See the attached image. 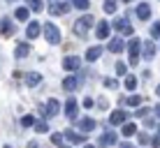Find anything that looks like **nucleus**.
Here are the masks:
<instances>
[{
    "instance_id": "nucleus-42",
    "label": "nucleus",
    "mask_w": 160,
    "mask_h": 148,
    "mask_svg": "<svg viewBox=\"0 0 160 148\" xmlns=\"http://www.w3.org/2000/svg\"><path fill=\"white\" fill-rule=\"evenodd\" d=\"M2 148H14V146H9V144H5V146H2Z\"/></svg>"
},
{
    "instance_id": "nucleus-40",
    "label": "nucleus",
    "mask_w": 160,
    "mask_h": 148,
    "mask_svg": "<svg viewBox=\"0 0 160 148\" xmlns=\"http://www.w3.org/2000/svg\"><path fill=\"white\" fill-rule=\"evenodd\" d=\"M121 148H135L132 144H128V141H125V144H121Z\"/></svg>"
},
{
    "instance_id": "nucleus-31",
    "label": "nucleus",
    "mask_w": 160,
    "mask_h": 148,
    "mask_svg": "<svg viewBox=\"0 0 160 148\" xmlns=\"http://www.w3.org/2000/svg\"><path fill=\"white\" fill-rule=\"evenodd\" d=\"M137 141H139L142 146H148V141H151V136L144 134V132H137Z\"/></svg>"
},
{
    "instance_id": "nucleus-26",
    "label": "nucleus",
    "mask_w": 160,
    "mask_h": 148,
    "mask_svg": "<svg viewBox=\"0 0 160 148\" xmlns=\"http://www.w3.org/2000/svg\"><path fill=\"white\" fill-rule=\"evenodd\" d=\"M123 86H125L128 90H135V88H137V76L125 74V76H123Z\"/></svg>"
},
{
    "instance_id": "nucleus-27",
    "label": "nucleus",
    "mask_w": 160,
    "mask_h": 148,
    "mask_svg": "<svg viewBox=\"0 0 160 148\" xmlns=\"http://www.w3.org/2000/svg\"><path fill=\"white\" fill-rule=\"evenodd\" d=\"M116 7H118V2H116V0H104V2H102L104 14H114V12H116Z\"/></svg>"
},
{
    "instance_id": "nucleus-24",
    "label": "nucleus",
    "mask_w": 160,
    "mask_h": 148,
    "mask_svg": "<svg viewBox=\"0 0 160 148\" xmlns=\"http://www.w3.org/2000/svg\"><path fill=\"white\" fill-rule=\"evenodd\" d=\"M121 132H123V136H137V125L135 123H125L123 127H121Z\"/></svg>"
},
{
    "instance_id": "nucleus-37",
    "label": "nucleus",
    "mask_w": 160,
    "mask_h": 148,
    "mask_svg": "<svg viewBox=\"0 0 160 148\" xmlns=\"http://www.w3.org/2000/svg\"><path fill=\"white\" fill-rule=\"evenodd\" d=\"M148 144H151L153 148H158V146H160V136H151V141H148Z\"/></svg>"
},
{
    "instance_id": "nucleus-41",
    "label": "nucleus",
    "mask_w": 160,
    "mask_h": 148,
    "mask_svg": "<svg viewBox=\"0 0 160 148\" xmlns=\"http://www.w3.org/2000/svg\"><path fill=\"white\" fill-rule=\"evenodd\" d=\"M153 111H156V116H160V104H158V107H156V109H153Z\"/></svg>"
},
{
    "instance_id": "nucleus-47",
    "label": "nucleus",
    "mask_w": 160,
    "mask_h": 148,
    "mask_svg": "<svg viewBox=\"0 0 160 148\" xmlns=\"http://www.w3.org/2000/svg\"><path fill=\"white\" fill-rule=\"evenodd\" d=\"M7 2H14V0H7Z\"/></svg>"
},
{
    "instance_id": "nucleus-18",
    "label": "nucleus",
    "mask_w": 160,
    "mask_h": 148,
    "mask_svg": "<svg viewBox=\"0 0 160 148\" xmlns=\"http://www.w3.org/2000/svg\"><path fill=\"white\" fill-rule=\"evenodd\" d=\"M79 65H81V60L77 58V56H65V58H63V67L68 69V72H74V69H79Z\"/></svg>"
},
{
    "instance_id": "nucleus-34",
    "label": "nucleus",
    "mask_w": 160,
    "mask_h": 148,
    "mask_svg": "<svg viewBox=\"0 0 160 148\" xmlns=\"http://www.w3.org/2000/svg\"><path fill=\"white\" fill-rule=\"evenodd\" d=\"M151 37H156V40L160 37V21H158V23H153V26H151Z\"/></svg>"
},
{
    "instance_id": "nucleus-6",
    "label": "nucleus",
    "mask_w": 160,
    "mask_h": 148,
    "mask_svg": "<svg viewBox=\"0 0 160 148\" xmlns=\"http://www.w3.org/2000/svg\"><path fill=\"white\" fill-rule=\"evenodd\" d=\"M139 53H142V40L139 37H132L128 42V56H130V63H137L139 60Z\"/></svg>"
},
{
    "instance_id": "nucleus-14",
    "label": "nucleus",
    "mask_w": 160,
    "mask_h": 148,
    "mask_svg": "<svg viewBox=\"0 0 160 148\" xmlns=\"http://www.w3.org/2000/svg\"><path fill=\"white\" fill-rule=\"evenodd\" d=\"M63 139H68V144L72 146V144H84V141H86V136L81 134V132H74V130H68V132L63 134Z\"/></svg>"
},
{
    "instance_id": "nucleus-1",
    "label": "nucleus",
    "mask_w": 160,
    "mask_h": 148,
    "mask_svg": "<svg viewBox=\"0 0 160 148\" xmlns=\"http://www.w3.org/2000/svg\"><path fill=\"white\" fill-rule=\"evenodd\" d=\"M93 26H95L93 16H91V14H84V16H79V19L74 21L72 30H74V35H77V37H86V35H88V30H91Z\"/></svg>"
},
{
    "instance_id": "nucleus-46",
    "label": "nucleus",
    "mask_w": 160,
    "mask_h": 148,
    "mask_svg": "<svg viewBox=\"0 0 160 148\" xmlns=\"http://www.w3.org/2000/svg\"><path fill=\"white\" fill-rule=\"evenodd\" d=\"M123 2H132V0H123Z\"/></svg>"
},
{
    "instance_id": "nucleus-22",
    "label": "nucleus",
    "mask_w": 160,
    "mask_h": 148,
    "mask_svg": "<svg viewBox=\"0 0 160 148\" xmlns=\"http://www.w3.org/2000/svg\"><path fill=\"white\" fill-rule=\"evenodd\" d=\"M100 56H102V46H91L86 51V60H88V63H95Z\"/></svg>"
},
{
    "instance_id": "nucleus-45",
    "label": "nucleus",
    "mask_w": 160,
    "mask_h": 148,
    "mask_svg": "<svg viewBox=\"0 0 160 148\" xmlns=\"http://www.w3.org/2000/svg\"><path fill=\"white\" fill-rule=\"evenodd\" d=\"M84 148H95V146H84Z\"/></svg>"
},
{
    "instance_id": "nucleus-5",
    "label": "nucleus",
    "mask_w": 160,
    "mask_h": 148,
    "mask_svg": "<svg viewBox=\"0 0 160 148\" xmlns=\"http://www.w3.org/2000/svg\"><path fill=\"white\" fill-rule=\"evenodd\" d=\"M65 116H68L70 123H77V120H79V104H77L74 97H70V100L65 102Z\"/></svg>"
},
{
    "instance_id": "nucleus-25",
    "label": "nucleus",
    "mask_w": 160,
    "mask_h": 148,
    "mask_svg": "<svg viewBox=\"0 0 160 148\" xmlns=\"http://www.w3.org/2000/svg\"><path fill=\"white\" fill-rule=\"evenodd\" d=\"M26 7H28L30 12H42L44 2H42V0H26Z\"/></svg>"
},
{
    "instance_id": "nucleus-33",
    "label": "nucleus",
    "mask_w": 160,
    "mask_h": 148,
    "mask_svg": "<svg viewBox=\"0 0 160 148\" xmlns=\"http://www.w3.org/2000/svg\"><path fill=\"white\" fill-rule=\"evenodd\" d=\"M51 141H53V144H56V146L60 148V146H63V134H60V132H56V134H51Z\"/></svg>"
},
{
    "instance_id": "nucleus-36",
    "label": "nucleus",
    "mask_w": 160,
    "mask_h": 148,
    "mask_svg": "<svg viewBox=\"0 0 160 148\" xmlns=\"http://www.w3.org/2000/svg\"><path fill=\"white\" fill-rule=\"evenodd\" d=\"M146 113H148V109H137V111H135V116H137V118H144Z\"/></svg>"
},
{
    "instance_id": "nucleus-3",
    "label": "nucleus",
    "mask_w": 160,
    "mask_h": 148,
    "mask_svg": "<svg viewBox=\"0 0 160 148\" xmlns=\"http://www.w3.org/2000/svg\"><path fill=\"white\" fill-rule=\"evenodd\" d=\"M84 79H86V74H84V72H79V74H70V76H65V79H63V88L68 90V93H74L77 88H79V84H84Z\"/></svg>"
},
{
    "instance_id": "nucleus-48",
    "label": "nucleus",
    "mask_w": 160,
    "mask_h": 148,
    "mask_svg": "<svg viewBox=\"0 0 160 148\" xmlns=\"http://www.w3.org/2000/svg\"><path fill=\"white\" fill-rule=\"evenodd\" d=\"M51 2H53V0H51Z\"/></svg>"
},
{
    "instance_id": "nucleus-12",
    "label": "nucleus",
    "mask_w": 160,
    "mask_h": 148,
    "mask_svg": "<svg viewBox=\"0 0 160 148\" xmlns=\"http://www.w3.org/2000/svg\"><path fill=\"white\" fill-rule=\"evenodd\" d=\"M128 123V111H123V109H118V111H114L112 116H109V125H121V127H123V125Z\"/></svg>"
},
{
    "instance_id": "nucleus-28",
    "label": "nucleus",
    "mask_w": 160,
    "mask_h": 148,
    "mask_svg": "<svg viewBox=\"0 0 160 148\" xmlns=\"http://www.w3.org/2000/svg\"><path fill=\"white\" fill-rule=\"evenodd\" d=\"M32 130H35L37 134H44V132H49V123H47V120H37Z\"/></svg>"
},
{
    "instance_id": "nucleus-38",
    "label": "nucleus",
    "mask_w": 160,
    "mask_h": 148,
    "mask_svg": "<svg viewBox=\"0 0 160 148\" xmlns=\"http://www.w3.org/2000/svg\"><path fill=\"white\" fill-rule=\"evenodd\" d=\"M84 107H86V109L93 107V100H91V97H86V100H84Z\"/></svg>"
},
{
    "instance_id": "nucleus-21",
    "label": "nucleus",
    "mask_w": 160,
    "mask_h": 148,
    "mask_svg": "<svg viewBox=\"0 0 160 148\" xmlns=\"http://www.w3.org/2000/svg\"><path fill=\"white\" fill-rule=\"evenodd\" d=\"M109 51H114V53H118V51H123V49H125V40H123V37H114V40L112 42H109Z\"/></svg>"
},
{
    "instance_id": "nucleus-19",
    "label": "nucleus",
    "mask_w": 160,
    "mask_h": 148,
    "mask_svg": "<svg viewBox=\"0 0 160 148\" xmlns=\"http://www.w3.org/2000/svg\"><path fill=\"white\" fill-rule=\"evenodd\" d=\"M137 19H142V21L151 19V5L148 2H139L137 5Z\"/></svg>"
},
{
    "instance_id": "nucleus-4",
    "label": "nucleus",
    "mask_w": 160,
    "mask_h": 148,
    "mask_svg": "<svg viewBox=\"0 0 160 148\" xmlns=\"http://www.w3.org/2000/svg\"><path fill=\"white\" fill-rule=\"evenodd\" d=\"M40 111H42L44 120H47V118H53V116H58V113H60V102H58V100H49L47 104H42V107H40Z\"/></svg>"
},
{
    "instance_id": "nucleus-35",
    "label": "nucleus",
    "mask_w": 160,
    "mask_h": 148,
    "mask_svg": "<svg viewBox=\"0 0 160 148\" xmlns=\"http://www.w3.org/2000/svg\"><path fill=\"white\" fill-rule=\"evenodd\" d=\"M104 86H107V88H116L118 81H116V79H104Z\"/></svg>"
},
{
    "instance_id": "nucleus-7",
    "label": "nucleus",
    "mask_w": 160,
    "mask_h": 148,
    "mask_svg": "<svg viewBox=\"0 0 160 148\" xmlns=\"http://www.w3.org/2000/svg\"><path fill=\"white\" fill-rule=\"evenodd\" d=\"M14 32H16L14 19H9V16H2V19H0V35H2V37H12Z\"/></svg>"
},
{
    "instance_id": "nucleus-43",
    "label": "nucleus",
    "mask_w": 160,
    "mask_h": 148,
    "mask_svg": "<svg viewBox=\"0 0 160 148\" xmlns=\"http://www.w3.org/2000/svg\"><path fill=\"white\" fill-rule=\"evenodd\" d=\"M156 93H158V97H160V86H158V88H156Z\"/></svg>"
},
{
    "instance_id": "nucleus-9",
    "label": "nucleus",
    "mask_w": 160,
    "mask_h": 148,
    "mask_svg": "<svg viewBox=\"0 0 160 148\" xmlns=\"http://www.w3.org/2000/svg\"><path fill=\"white\" fill-rule=\"evenodd\" d=\"M42 35V23L40 21H28V23H26V37H28V40H35V37H40Z\"/></svg>"
},
{
    "instance_id": "nucleus-44",
    "label": "nucleus",
    "mask_w": 160,
    "mask_h": 148,
    "mask_svg": "<svg viewBox=\"0 0 160 148\" xmlns=\"http://www.w3.org/2000/svg\"><path fill=\"white\" fill-rule=\"evenodd\" d=\"M60 148H72V146H65V144H63V146H60Z\"/></svg>"
},
{
    "instance_id": "nucleus-29",
    "label": "nucleus",
    "mask_w": 160,
    "mask_h": 148,
    "mask_svg": "<svg viewBox=\"0 0 160 148\" xmlns=\"http://www.w3.org/2000/svg\"><path fill=\"white\" fill-rule=\"evenodd\" d=\"M123 102L128 104V107H139V104H142V97H139V95H130L128 100H123Z\"/></svg>"
},
{
    "instance_id": "nucleus-15",
    "label": "nucleus",
    "mask_w": 160,
    "mask_h": 148,
    "mask_svg": "<svg viewBox=\"0 0 160 148\" xmlns=\"http://www.w3.org/2000/svg\"><path fill=\"white\" fill-rule=\"evenodd\" d=\"M142 56H144L146 60H153V58H156V44H153L151 40L142 42Z\"/></svg>"
},
{
    "instance_id": "nucleus-16",
    "label": "nucleus",
    "mask_w": 160,
    "mask_h": 148,
    "mask_svg": "<svg viewBox=\"0 0 160 148\" xmlns=\"http://www.w3.org/2000/svg\"><path fill=\"white\" fill-rule=\"evenodd\" d=\"M116 141H118L116 132H112V130H109V132H104V134L100 136V141H98V144H100V148H104V146H116Z\"/></svg>"
},
{
    "instance_id": "nucleus-10",
    "label": "nucleus",
    "mask_w": 160,
    "mask_h": 148,
    "mask_svg": "<svg viewBox=\"0 0 160 148\" xmlns=\"http://www.w3.org/2000/svg\"><path fill=\"white\" fill-rule=\"evenodd\" d=\"M98 127V123L93 118H79L77 120V130H79L81 134H88V132H93V130Z\"/></svg>"
},
{
    "instance_id": "nucleus-30",
    "label": "nucleus",
    "mask_w": 160,
    "mask_h": 148,
    "mask_svg": "<svg viewBox=\"0 0 160 148\" xmlns=\"http://www.w3.org/2000/svg\"><path fill=\"white\" fill-rule=\"evenodd\" d=\"M116 74H118V76H125V74H128V65H125L123 60H118V63H116Z\"/></svg>"
},
{
    "instance_id": "nucleus-17",
    "label": "nucleus",
    "mask_w": 160,
    "mask_h": 148,
    "mask_svg": "<svg viewBox=\"0 0 160 148\" xmlns=\"http://www.w3.org/2000/svg\"><path fill=\"white\" fill-rule=\"evenodd\" d=\"M109 30H112V26H109L107 21H100V23L95 26V37H98V40H107Z\"/></svg>"
},
{
    "instance_id": "nucleus-20",
    "label": "nucleus",
    "mask_w": 160,
    "mask_h": 148,
    "mask_svg": "<svg viewBox=\"0 0 160 148\" xmlns=\"http://www.w3.org/2000/svg\"><path fill=\"white\" fill-rule=\"evenodd\" d=\"M23 81H26V86L35 88V86H40V84H42V74H40V72H28V74L23 76Z\"/></svg>"
},
{
    "instance_id": "nucleus-2",
    "label": "nucleus",
    "mask_w": 160,
    "mask_h": 148,
    "mask_svg": "<svg viewBox=\"0 0 160 148\" xmlns=\"http://www.w3.org/2000/svg\"><path fill=\"white\" fill-rule=\"evenodd\" d=\"M42 35H44V40H47L51 46H58L60 44V30H58L56 23H51V21L42 26Z\"/></svg>"
},
{
    "instance_id": "nucleus-39",
    "label": "nucleus",
    "mask_w": 160,
    "mask_h": 148,
    "mask_svg": "<svg viewBox=\"0 0 160 148\" xmlns=\"http://www.w3.org/2000/svg\"><path fill=\"white\" fill-rule=\"evenodd\" d=\"M28 148H40V144H37V141H30V144H28Z\"/></svg>"
},
{
    "instance_id": "nucleus-8",
    "label": "nucleus",
    "mask_w": 160,
    "mask_h": 148,
    "mask_svg": "<svg viewBox=\"0 0 160 148\" xmlns=\"http://www.w3.org/2000/svg\"><path fill=\"white\" fill-rule=\"evenodd\" d=\"M70 0H53L51 2V7H49V12H51L53 16H58V14H65V12H70Z\"/></svg>"
},
{
    "instance_id": "nucleus-23",
    "label": "nucleus",
    "mask_w": 160,
    "mask_h": 148,
    "mask_svg": "<svg viewBox=\"0 0 160 148\" xmlns=\"http://www.w3.org/2000/svg\"><path fill=\"white\" fill-rule=\"evenodd\" d=\"M35 123H37V118L32 116V113H26V116H21V127H35Z\"/></svg>"
},
{
    "instance_id": "nucleus-13",
    "label": "nucleus",
    "mask_w": 160,
    "mask_h": 148,
    "mask_svg": "<svg viewBox=\"0 0 160 148\" xmlns=\"http://www.w3.org/2000/svg\"><path fill=\"white\" fill-rule=\"evenodd\" d=\"M14 21H21V23H28V21H30V9L26 7V5L16 7V9H14Z\"/></svg>"
},
{
    "instance_id": "nucleus-32",
    "label": "nucleus",
    "mask_w": 160,
    "mask_h": 148,
    "mask_svg": "<svg viewBox=\"0 0 160 148\" xmlns=\"http://www.w3.org/2000/svg\"><path fill=\"white\" fill-rule=\"evenodd\" d=\"M72 5H74V7H77V9H86V7H88V5H91V0H74V2H72Z\"/></svg>"
},
{
    "instance_id": "nucleus-11",
    "label": "nucleus",
    "mask_w": 160,
    "mask_h": 148,
    "mask_svg": "<svg viewBox=\"0 0 160 148\" xmlns=\"http://www.w3.org/2000/svg\"><path fill=\"white\" fill-rule=\"evenodd\" d=\"M30 42H16V46H14V58H19V60H23V58H28L30 56Z\"/></svg>"
}]
</instances>
